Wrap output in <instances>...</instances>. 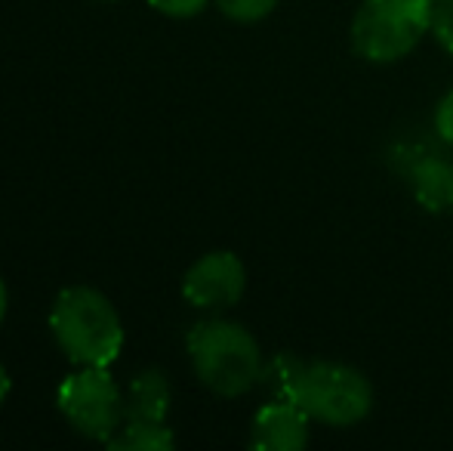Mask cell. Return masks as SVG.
<instances>
[{"mask_svg":"<svg viewBox=\"0 0 453 451\" xmlns=\"http://www.w3.org/2000/svg\"><path fill=\"white\" fill-rule=\"evenodd\" d=\"M6 307H10V294H6V284H4V278H0V325H4V319H6Z\"/></svg>","mask_w":453,"mask_h":451,"instance_id":"obj_16","label":"cell"},{"mask_svg":"<svg viewBox=\"0 0 453 451\" xmlns=\"http://www.w3.org/2000/svg\"><path fill=\"white\" fill-rule=\"evenodd\" d=\"M311 417L290 399H269L253 415L250 446L259 451H303L309 446Z\"/></svg>","mask_w":453,"mask_h":451,"instance_id":"obj_7","label":"cell"},{"mask_svg":"<svg viewBox=\"0 0 453 451\" xmlns=\"http://www.w3.org/2000/svg\"><path fill=\"white\" fill-rule=\"evenodd\" d=\"M432 4H435V0H432Z\"/></svg>","mask_w":453,"mask_h":451,"instance_id":"obj_17","label":"cell"},{"mask_svg":"<svg viewBox=\"0 0 453 451\" xmlns=\"http://www.w3.org/2000/svg\"><path fill=\"white\" fill-rule=\"evenodd\" d=\"M50 331L78 368H108L124 349V322L118 309L90 284L59 291L50 309Z\"/></svg>","mask_w":453,"mask_h":451,"instance_id":"obj_1","label":"cell"},{"mask_svg":"<svg viewBox=\"0 0 453 451\" xmlns=\"http://www.w3.org/2000/svg\"><path fill=\"white\" fill-rule=\"evenodd\" d=\"M176 446V436L167 424L155 421H124V427L111 436L108 448L114 451H170Z\"/></svg>","mask_w":453,"mask_h":451,"instance_id":"obj_10","label":"cell"},{"mask_svg":"<svg viewBox=\"0 0 453 451\" xmlns=\"http://www.w3.org/2000/svg\"><path fill=\"white\" fill-rule=\"evenodd\" d=\"M287 399L315 424L346 430L373 411V384L367 374L342 362H299Z\"/></svg>","mask_w":453,"mask_h":451,"instance_id":"obj_3","label":"cell"},{"mask_svg":"<svg viewBox=\"0 0 453 451\" xmlns=\"http://www.w3.org/2000/svg\"><path fill=\"white\" fill-rule=\"evenodd\" d=\"M6 396H10V374H6V368L0 365V405L6 402Z\"/></svg>","mask_w":453,"mask_h":451,"instance_id":"obj_15","label":"cell"},{"mask_svg":"<svg viewBox=\"0 0 453 451\" xmlns=\"http://www.w3.org/2000/svg\"><path fill=\"white\" fill-rule=\"evenodd\" d=\"M170 415V380L157 368H145L130 380L124 393V421L167 424Z\"/></svg>","mask_w":453,"mask_h":451,"instance_id":"obj_8","label":"cell"},{"mask_svg":"<svg viewBox=\"0 0 453 451\" xmlns=\"http://www.w3.org/2000/svg\"><path fill=\"white\" fill-rule=\"evenodd\" d=\"M278 4L280 0H216L222 16H228L232 22H244V25L265 19Z\"/></svg>","mask_w":453,"mask_h":451,"instance_id":"obj_11","label":"cell"},{"mask_svg":"<svg viewBox=\"0 0 453 451\" xmlns=\"http://www.w3.org/2000/svg\"><path fill=\"white\" fill-rule=\"evenodd\" d=\"M62 417L93 442H111L124 427V390L108 368H81L62 380L56 393Z\"/></svg>","mask_w":453,"mask_h":451,"instance_id":"obj_5","label":"cell"},{"mask_svg":"<svg viewBox=\"0 0 453 451\" xmlns=\"http://www.w3.org/2000/svg\"><path fill=\"white\" fill-rule=\"evenodd\" d=\"M429 31L432 0H361L349 35L364 62L392 66L411 56Z\"/></svg>","mask_w":453,"mask_h":451,"instance_id":"obj_4","label":"cell"},{"mask_svg":"<svg viewBox=\"0 0 453 451\" xmlns=\"http://www.w3.org/2000/svg\"><path fill=\"white\" fill-rule=\"evenodd\" d=\"M197 380L216 396H244L263 380V349L244 325L228 319H203L185 338Z\"/></svg>","mask_w":453,"mask_h":451,"instance_id":"obj_2","label":"cell"},{"mask_svg":"<svg viewBox=\"0 0 453 451\" xmlns=\"http://www.w3.org/2000/svg\"><path fill=\"white\" fill-rule=\"evenodd\" d=\"M207 4L210 0H149L151 10L164 12V16H170V19H191L207 10Z\"/></svg>","mask_w":453,"mask_h":451,"instance_id":"obj_13","label":"cell"},{"mask_svg":"<svg viewBox=\"0 0 453 451\" xmlns=\"http://www.w3.org/2000/svg\"><path fill=\"white\" fill-rule=\"evenodd\" d=\"M247 269L238 253L232 251H210L188 266L182 278V297L195 309L203 313H222L232 309L244 297Z\"/></svg>","mask_w":453,"mask_h":451,"instance_id":"obj_6","label":"cell"},{"mask_svg":"<svg viewBox=\"0 0 453 451\" xmlns=\"http://www.w3.org/2000/svg\"><path fill=\"white\" fill-rule=\"evenodd\" d=\"M435 130H438V136H441L444 143L453 145V90L441 99V103H438V109H435Z\"/></svg>","mask_w":453,"mask_h":451,"instance_id":"obj_14","label":"cell"},{"mask_svg":"<svg viewBox=\"0 0 453 451\" xmlns=\"http://www.w3.org/2000/svg\"><path fill=\"white\" fill-rule=\"evenodd\" d=\"M411 186L426 211H448L453 207V164L444 158H419L411 170Z\"/></svg>","mask_w":453,"mask_h":451,"instance_id":"obj_9","label":"cell"},{"mask_svg":"<svg viewBox=\"0 0 453 451\" xmlns=\"http://www.w3.org/2000/svg\"><path fill=\"white\" fill-rule=\"evenodd\" d=\"M432 37L444 53L453 56V0H435L432 4Z\"/></svg>","mask_w":453,"mask_h":451,"instance_id":"obj_12","label":"cell"}]
</instances>
